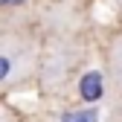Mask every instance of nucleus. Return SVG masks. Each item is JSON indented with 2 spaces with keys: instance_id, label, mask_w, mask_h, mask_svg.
Here are the masks:
<instances>
[{
  "instance_id": "1",
  "label": "nucleus",
  "mask_w": 122,
  "mask_h": 122,
  "mask_svg": "<svg viewBox=\"0 0 122 122\" xmlns=\"http://www.w3.org/2000/svg\"><path fill=\"white\" fill-rule=\"evenodd\" d=\"M79 93L87 102H96L102 96V73H84L79 81Z\"/></svg>"
},
{
  "instance_id": "2",
  "label": "nucleus",
  "mask_w": 122,
  "mask_h": 122,
  "mask_svg": "<svg viewBox=\"0 0 122 122\" xmlns=\"http://www.w3.org/2000/svg\"><path fill=\"white\" fill-rule=\"evenodd\" d=\"M61 122H99V111L96 108H81V111H67L61 116Z\"/></svg>"
},
{
  "instance_id": "3",
  "label": "nucleus",
  "mask_w": 122,
  "mask_h": 122,
  "mask_svg": "<svg viewBox=\"0 0 122 122\" xmlns=\"http://www.w3.org/2000/svg\"><path fill=\"white\" fill-rule=\"evenodd\" d=\"M12 70H15V58L9 52H0V84L12 79Z\"/></svg>"
},
{
  "instance_id": "4",
  "label": "nucleus",
  "mask_w": 122,
  "mask_h": 122,
  "mask_svg": "<svg viewBox=\"0 0 122 122\" xmlns=\"http://www.w3.org/2000/svg\"><path fill=\"white\" fill-rule=\"evenodd\" d=\"M116 70H119V76H122V44H119V50H116Z\"/></svg>"
},
{
  "instance_id": "5",
  "label": "nucleus",
  "mask_w": 122,
  "mask_h": 122,
  "mask_svg": "<svg viewBox=\"0 0 122 122\" xmlns=\"http://www.w3.org/2000/svg\"><path fill=\"white\" fill-rule=\"evenodd\" d=\"M0 3H20V0H0Z\"/></svg>"
},
{
  "instance_id": "6",
  "label": "nucleus",
  "mask_w": 122,
  "mask_h": 122,
  "mask_svg": "<svg viewBox=\"0 0 122 122\" xmlns=\"http://www.w3.org/2000/svg\"><path fill=\"white\" fill-rule=\"evenodd\" d=\"M0 122H3V113H0Z\"/></svg>"
}]
</instances>
